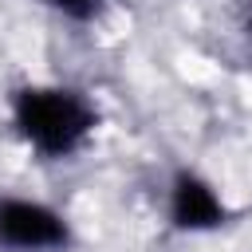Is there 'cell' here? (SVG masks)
Masks as SVG:
<instances>
[{"label":"cell","mask_w":252,"mask_h":252,"mask_svg":"<svg viewBox=\"0 0 252 252\" xmlns=\"http://www.w3.org/2000/svg\"><path fill=\"white\" fill-rule=\"evenodd\" d=\"M12 114L20 134L47 158L71 154L94 130V110L67 87H24L12 102Z\"/></svg>","instance_id":"1"},{"label":"cell","mask_w":252,"mask_h":252,"mask_svg":"<svg viewBox=\"0 0 252 252\" xmlns=\"http://www.w3.org/2000/svg\"><path fill=\"white\" fill-rule=\"evenodd\" d=\"M55 12H63V16H71V20H91L98 8H102V0H47Z\"/></svg>","instance_id":"4"},{"label":"cell","mask_w":252,"mask_h":252,"mask_svg":"<svg viewBox=\"0 0 252 252\" xmlns=\"http://www.w3.org/2000/svg\"><path fill=\"white\" fill-rule=\"evenodd\" d=\"M0 244L8 248H59L67 244V224L55 209L39 201H0Z\"/></svg>","instance_id":"2"},{"label":"cell","mask_w":252,"mask_h":252,"mask_svg":"<svg viewBox=\"0 0 252 252\" xmlns=\"http://www.w3.org/2000/svg\"><path fill=\"white\" fill-rule=\"evenodd\" d=\"M169 217H173L177 228L201 232V228H217L224 220V205L213 193V185H205L193 173H181L169 189Z\"/></svg>","instance_id":"3"}]
</instances>
